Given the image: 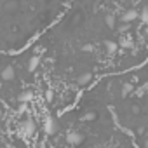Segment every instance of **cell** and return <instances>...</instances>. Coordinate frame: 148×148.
I'll use <instances>...</instances> for the list:
<instances>
[{
  "mask_svg": "<svg viewBox=\"0 0 148 148\" xmlns=\"http://www.w3.org/2000/svg\"><path fill=\"white\" fill-rule=\"evenodd\" d=\"M136 18H138V12H136L134 9H127V11L122 14V21H124V23H132Z\"/></svg>",
  "mask_w": 148,
  "mask_h": 148,
  "instance_id": "obj_1",
  "label": "cell"
},
{
  "mask_svg": "<svg viewBox=\"0 0 148 148\" xmlns=\"http://www.w3.org/2000/svg\"><path fill=\"white\" fill-rule=\"evenodd\" d=\"M0 75H2L4 80H12L16 73H14V68H12V66H5V68L2 70V73H0Z\"/></svg>",
  "mask_w": 148,
  "mask_h": 148,
  "instance_id": "obj_2",
  "label": "cell"
},
{
  "mask_svg": "<svg viewBox=\"0 0 148 148\" xmlns=\"http://www.w3.org/2000/svg\"><path fill=\"white\" fill-rule=\"evenodd\" d=\"M91 79H92V77H91V73H84V75L79 77V84H80V86H86V84L91 82Z\"/></svg>",
  "mask_w": 148,
  "mask_h": 148,
  "instance_id": "obj_3",
  "label": "cell"
},
{
  "mask_svg": "<svg viewBox=\"0 0 148 148\" xmlns=\"http://www.w3.org/2000/svg\"><path fill=\"white\" fill-rule=\"evenodd\" d=\"M37 66H38V56H33V58L30 59V63H28V70H30V71H33Z\"/></svg>",
  "mask_w": 148,
  "mask_h": 148,
  "instance_id": "obj_4",
  "label": "cell"
},
{
  "mask_svg": "<svg viewBox=\"0 0 148 148\" xmlns=\"http://www.w3.org/2000/svg\"><path fill=\"white\" fill-rule=\"evenodd\" d=\"M18 99H19V101H28V99H32V92H30V91H25V92H21V94L18 96Z\"/></svg>",
  "mask_w": 148,
  "mask_h": 148,
  "instance_id": "obj_5",
  "label": "cell"
},
{
  "mask_svg": "<svg viewBox=\"0 0 148 148\" xmlns=\"http://www.w3.org/2000/svg\"><path fill=\"white\" fill-rule=\"evenodd\" d=\"M139 19L141 21H148V7H145V9H141V14H139Z\"/></svg>",
  "mask_w": 148,
  "mask_h": 148,
  "instance_id": "obj_6",
  "label": "cell"
},
{
  "mask_svg": "<svg viewBox=\"0 0 148 148\" xmlns=\"http://www.w3.org/2000/svg\"><path fill=\"white\" fill-rule=\"evenodd\" d=\"M105 21H106V25H108V26H110V28H113V26H115V18H113V16H112V14H108V16H106V19H105Z\"/></svg>",
  "mask_w": 148,
  "mask_h": 148,
  "instance_id": "obj_7",
  "label": "cell"
},
{
  "mask_svg": "<svg viewBox=\"0 0 148 148\" xmlns=\"http://www.w3.org/2000/svg\"><path fill=\"white\" fill-rule=\"evenodd\" d=\"M120 45H122V47H125V49H131V47H134V44H132L131 40H127V38L120 40Z\"/></svg>",
  "mask_w": 148,
  "mask_h": 148,
  "instance_id": "obj_8",
  "label": "cell"
},
{
  "mask_svg": "<svg viewBox=\"0 0 148 148\" xmlns=\"http://www.w3.org/2000/svg\"><path fill=\"white\" fill-rule=\"evenodd\" d=\"M106 49H108L110 52H113V51H117V44H115V42H106Z\"/></svg>",
  "mask_w": 148,
  "mask_h": 148,
  "instance_id": "obj_9",
  "label": "cell"
},
{
  "mask_svg": "<svg viewBox=\"0 0 148 148\" xmlns=\"http://www.w3.org/2000/svg\"><path fill=\"white\" fill-rule=\"evenodd\" d=\"M82 49H84V51H86V52H89V51H91V49H92V47H91V45H84V47H82Z\"/></svg>",
  "mask_w": 148,
  "mask_h": 148,
  "instance_id": "obj_10",
  "label": "cell"
},
{
  "mask_svg": "<svg viewBox=\"0 0 148 148\" xmlns=\"http://www.w3.org/2000/svg\"><path fill=\"white\" fill-rule=\"evenodd\" d=\"M2 115H4V112H2V108H0V119H2Z\"/></svg>",
  "mask_w": 148,
  "mask_h": 148,
  "instance_id": "obj_11",
  "label": "cell"
}]
</instances>
